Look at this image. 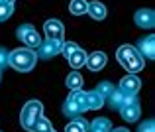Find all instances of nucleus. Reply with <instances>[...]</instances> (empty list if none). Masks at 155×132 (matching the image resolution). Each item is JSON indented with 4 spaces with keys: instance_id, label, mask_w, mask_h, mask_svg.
<instances>
[{
    "instance_id": "obj_1",
    "label": "nucleus",
    "mask_w": 155,
    "mask_h": 132,
    "mask_svg": "<svg viewBox=\"0 0 155 132\" xmlns=\"http://www.w3.org/2000/svg\"><path fill=\"white\" fill-rule=\"evenodd\" d=\"M35 63H38V53L30 47H18L8 53V65L20 73L31 71L35 67Z\"/></svg>"
},
{
    "instance_id": "obj_2",
    "label": "nucleus",
    "mask_w": 155,
    "mask_h": 132,
    "mask_svg": "<svg viewBox=\"0 0 155 132\" xmlns=\"http://www.w3.org/2000/svg\"><path fill=\"white\" fill-rule=\"evenodd\" d=\"M116 59L120 61V65L126 69L128 73H134L136 75L137 71H141L145 65L143 57L140 55V51H137L134 45H122V47H118L116 51Z\"/></svg>"
},
{
    "instance_id": "obj_3",
    "label": "nucleus",
    "mask_w": 155,
    "mask_h": 132,
    "mask_svg": "<svg viewBox=\"0 0 155 132\" xmlns=\"http://www.w3.org/2000/svg\"><path fill=\"white\" fill-rule=\"evenodd\" d=\"M118 89H120L122 93H126V95H134V97H136L137 91L141 89V81H140V77H137V75L128 73L126 77H122L120 87H118Z\"/></svg>"
},
{
    "instance_id": "obj_4",
    "label": "nucleus",
    "mask_w": 155,
    "mask_h": 132,
    "mask_svg": "<svg viewBox=\"0 0 155 132\" xmlns=\"http://www.w3.org/2000/svg\"><path fill=\"white\" fill-rule=\"evenodd\" d=\"M43 30H45V38L47 40H53V42H63V34H65V28H63V24L59 22V20H55V18H51V20H47L45 22V26H43Z\"/></svg>"
},
{
    "instance_id": "obj_5",
    "label": "nucleus",
    "mask_w": 155,
    "mask_h": 132,
    "mask_svg": "<svg viewBox=\"0 0 155 132\" xmlns=\"http://www.w3.org/2000/svg\"><path fill=\"white\" fill-rule=\"evenodd\" d=\"M134 22L137 24L140 28H143V30H151L155 26V14L151 8H141V10L136 12V16H134Z\"/></svg>"
},
{
    "instance_id": "obj_6",
    "label": "nucleus",
    "mask_w": 155,
    "mask_h": 132,
    "mask_svg": "<svg viewBox=\"0 0 155 132\" xmlns=\"http://www.w3.org/2000/svg\"><path fill=\"white\" fill-rule=\"evenodd\" d=\"M61 43L63 42H53V40H47V42H41V45L38 47V59L41 57V59H51L55 53L61 51Z\"/></svg>"
},
{
    "instance_id": "obj_7",
    "label": "nucleus",
    "mask_w": 155,
    "mask_h": 132,
    "mask_svg": "<svg viewBox=\"0 0 155 132\" xmlns=\"http://www.w3.org/2000/svg\"><path fill=\"white\" fill-rule=\"evenodd\" d=\"M120 114H122V118L124 120H128V122H136L137 118L141 116V105H140V101H134L132 105H124V106H120Z\"/></svg>"
},
{
    "instance_id": "obj_8",
    "label": "nucleus",
    "mask_w": 155,
    "mask_h": 132,
    "mask_svg": "<svg viewBox=\"0 0 155 132\" xmlns=\"http://www.w3.org/2000/svg\"><path fill=\"white\" fill-rule=\"evenodd\" d=\"M137 51H140L141 57H147V59H153L155 57V36H147V38H141L137 42Z\"/></svg>"
},
{
    "instance_id": "obj_9",
    "label": "nucleus",
    "mask_w": 155,
    "mask_h": 132,
    "mask_svg": "<svg viewBox=\"0 0 155 132\" xmlns=\"http://www.w3.org/2000/svg\"><path fill=\"white\" fill-rule=\"evenodd\" d=\"M106 61H108V57H106L104 51H94L91 53V55H87V67L91 69V71H100V69H104Z\"/></svg>"
},
{
    "instance_id": "obj_10",
    "label": "nucleus",
    "mask_w": 155,
    "mask_h": 132,
    "mask_svg": "<svg viewBox=\"0 0 155 132\" xmlns=\"http://www.w3.org/2000/svg\"><path fill=\"white\" fill-rule=\"evenodd\" d=\"M22 42L26 43V47H30V49H38L39 45H41V42L43 40L39 38V34H38V30L35 28H31V30H28L26 34H24V38H22Z\"/></svg>"
},
{
    "instance_id": "obj_11",
    "label": "nucleus",
    "mask_w": 155,
    "mask_h": 132,
    "mask_svg": "<svg viewBox=\"0 0 155 132\" xmlns=\"http://www.w3.org/2000/svg\"><path fill=\"white\" fill-rule=\"evenodd\" d=\"M104 97H100L96 91H87V110H98L104 106Z\"/></svg>"
},
{
    "instance_id": "obj_12",
    "label": "nucleus",
    "mask_w": 155,
    "mask_h": 132,
    "mask_svg": "<svg viewBox=\"0 0 155 132\" xmlns=\"http://www.w3.org/2000/svg\"><path fill=\"white\" fill-rule=\"evenodd\" d=\"M87 14H91L92 20H104L106 18V6L102 2H88V8H87Z\"/></svg>"
},
{
    "instance_id": "obj_13",
    "label": "nucleus",
    "mask_w": 155,
    "mask_h": 132,
    "mask_svg": "<svg viewBox=\"0 0 155 132\" xmlns=\"http://www.w3.org/2000/svg\"><path fill=\"white\" fill-rule=\"evenodd\" d=\"M67 61H69V65H71L73 69H81L84 63H87V51L79 47L77 51H73L71 55L67 57Z\"/></svg>"
},
{
    "instance_id": "obj_14",
    "label": "nucleus",
    "mask_w": 155,
    "mask_h": 132,
    "mask_svg": "<svg viewBox=\"0 0 155 132\" xmlns=\"http://www.w3.org/2000/svg\"><path fill=\"white\" fill-rule=\"evenodd\" d=\"M41 113H43V105L39 101H28L22 109V114H30V116H34V118H39Z\"/></svg>"
},
{
    "instance_id": "obj_15",
    "label": "nucleus",
    "mask_w": 155,
    "mask_h": 132,
    "mask_svg": "<svg viewBox=\"0 0 155 132\" xmlns=\"http://www.w3.org/2000/svg\"><path fill=\"white\" fill-rule=\"evenodd\" d=\"M65 85H67V87L71 89V91H79V89H83V85H84L83 75H81L79 71L69 73V75H67V79H65Z\"/></svg>"
},
{
    "instance_id": "obj_16",
    "label": "nucleus",
    "mask_w": 155,
    "mask_h": 132,
    "mask_svg": "<svg viewBox=\"0 0 155 132\" xmlns=\"http://www.w3.org/2000/svg\"><path fill=\"white\" fill-rule=\"evenodd\" d=\"M63 114H65V116H71V118H77V116L83 114V109H81L75 101L67 99V101L63 102Z\"/></svg>"
},
{
    "instance_id": "obj_17",
    "label": "nucleus",
    "mask_w": 155,
    "mask_h": 132,
    "mask_svg": "<svg viewBox=\"0 0 155 132\" xmlns=\"http://www.w3.org/2000/svg\"><path fill=\"white\" fill-rule=\"evenodd\" d=\"M110 130H112V124L108 118H94L88 124V132H110Z\"/></svg>"
},
{
    "instance_id": "obj_18",
    "label": "nucleus",
    "mask_w": 155,
    "mask_h": 132,
    "mask_svg": "<svg viewBox=\"0 0 155 132\" xmlns=\"http://www.w3.org/2000/svg\"><path fill=\"white\" fill-rule=\"evenodd\" d=\"M65 132H88V122L84 120V118L77 116L73 122H69V124L65 126Z\"/></svg>"
},
{
    "instance_id": "obj_19",
    "label": "nucleus",
    "mask_w": 155,
    "mask_h": 132,
    "mask_svg": "<svg viewBox=\"0 0 155 132\" xmlns=\"http://www.w3.org/2000/svg\"><path fill=\"white\" fill-rule=\"evenodd\" d=\"M87 8H88V2H87V0H71V4H69V12H71L73 16H83V14H87Z\"/></svg>"
},
{
    "instance_id": "obj_20",
    "label": "nucleus",
    "mask_w": 155,
    "mask_h": 132,
    "mask_svg": "<svg viewBox=\"0 0 155 132\" xmlns=\"http://www.w3.org/2000/svg\"><path fill=\"white\" fill-rule=\"evenodd\" d=\"M124 97H126V93H122L120 89H114L112 93L108 95V105H110V109H120L122 106V102H124Z\"/></svg>"
},
{
    "instance_id": "obj_21",
    "label": "nucleus",
    "mask_w": 155,
    "mask_h": 132,
    "mask_svg": "<svg viewBox=\"0 0 155 132\" xmlns=\"http://www.w3.org/2000/svg\"><path fill=\"white\" fill-rule=\"evenodd\" d=\"M71 101H75L77 105L83 109V113H87V91H83V89H79V91H73L71 93Z\"/></svg>"
},
{
    "instance_id": "obj_22",
    "label": "nucleus",
    "mask_w": 155,
    "mask_h": 132,
    "mask_svg": "<svg viewBox=\"0 0 155 132\" xmlns=\"http://www.w3.org/2000/svg\"><path fill=\"white\" fill-rule=\"evenodd\" d=\"M51 128H53L51 122L47 120L45 116H39L38 120H35V124H34V128H31V132H49Z\"/></svg>"
},
{
    "instance_id": "obj_23",
    "label": "nucleus",
    "mask_w": 155,
    "mask_h": 132,
    "mask_svg": "<svg viewBox=\"0 0 155 132\" xmlns=\"http://www.w3.org/2000/svg\"><path fill=\"white\" fill-rule=\"evenodd\" d=\"M94 91L100 95V97H104V99H106V97H108V95L114 91V85H112V83H108V81H102V83H98V87H96Z\"/></svg>"
},
{
    "instance_id": "obj_24",
    "label": "nucleus",
    "mask_w": 155,
    "mask_h": 132,
    "mask_svg": "<svg viewBox=\"0 0 155 132\" xmlns=\"http://www.w3.org/2000/svg\"><path fill=\"white\" fill-rule=\"evenodd\" d=\"M14 14V4H0V22L8 20Z\"/></svg>"
},
{
    "instance_id": "obj_25",
    "label": "nucleus",
    "mask_w": 155,
    "mask_h": 132,
    "mask_svg": "<svg viewBox=\"0 0 155 132\" xmlns=\"http://www.w3.org/2000/svg\"><path fill=\"white\" fill-rule=\"evenodd\" d=\"M77 49H79V45H77L75 42H63L61 43V51L59 53H63L65 57H69L73 51H77Z\"/></svg>"
},
{
    "instance_id": "obj_26",
    "label": "nucleus",
    "mask_w": 155,
    "mask_h": 132,
    "mask_svg": "<svg viewBox=\"0 0 155 132\" xmlns=\"http://www.w3.org/2000/svg\"><path fill=\"white\" fill-rule=\"evenodd\" d=\"M137 132H155V122L149 118L147 122H143V124L140 126V130H137Z\"/></svg>"
},
{
    "instance_id": "obj_27",
    "label": "nucleus",
    "mask_w": 155,
    "mask_h": 132,
    "mask_svg": "<svg viewBox=\"0 0 155 132\" xmlns=\"http://www.w3.org/2000/svg\"><path fill=\"white\" fill-rule=\"evenodd\" d=\"M31 28H34L31 24H22V26L16 30V36H18V40H22V38H24V34H26L28 30H31Z\"/></svg>"
},
{
    "instance_id": "obj_28",
    "label": "nucleus",
    "mask_w": 155,
    "mask_h": 132,
    "mask_svg": "<svg viewBox=\"0 0 155 132\" xmlns=\"http://www.w3.org/2000/svg\"><path fill=\"white\" fill-rule=\"evenodd\" d=\"M8 65V51L0 47V69H4Z\"/></svg>"
},
{
    "instance_id": "obj_29",
    "label": "nucleus",
    "mask_w": 155,
    "mask_h": 132,
    "mask_svg": "<svg viewBox=\"0 0 155 132\" xmlns=\"http://www.w3.org/2000/svg\"><path fill=\"white\" fill-rule=\"evenodd\" d=\"M110 132H130L128 128H124V126H120V128H112Z\"/></svg>"
},
{
    "instance_id": "obj_30",
    "label": "nucleus",
    "mask_w": 155,
    "mask_h": 132,
    "mask_svg": "<svg viewBox=\"0 0 155 132\" xmlns=\"http://www.w3.org/2000/svg\"><path fill=\"white\" fill-rule=\"evenodd\" d=\"M0 4H14V0H0Z\"/></svg>"
},
{
    "instance_id": "obj_31",
    "label": "nucleus",
    "mask_w": 155,
    "mask_h": 132,
    "mask_svg": "<svg viewBox=\"0 0 155 132\" xmlns=\"http://www.w3.org/2000/svg\"><path fill=\"white\" fill-rule=\"evenodd\" d=\"M49 132H55V130H53V128H51V130H49Z\"/></svg>"
},
{
    "instance_id": "obj_32",
    "label": "nucleus",
    "mask_w": 155,
    "mask_h": 132,
    "mask_svg": "<svg viewBox=\"0 0 155 132\" xmlns=\"http://www.w3.org/2000/svg\"><path fill=\"white\" fill-rule=\"evenodd\" d=\"M0 77H2V71H0Z\"/></svg>"
}]
</instances>
